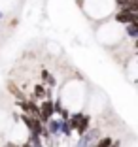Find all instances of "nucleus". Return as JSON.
I'll return each mask as SVG.
<instances>
[{
    "label": "nucleus",
    "mask_w": 138,
    "mask_h": 147,
    "mask_svg": "<svg viewBox=\"0 0 138 147\" xmlns=\"http://www.w3.org/2000/svg\"><path fill=\"white\" fill-rule=\"evenodd\" d=\"M116 21H117V23H125V25H129V23H138V13L119 11V13L116 15Z\"/></svg>",
    "instance_id": "obj_1"
},
{
    "label": "nucleus",
    "mask_w": 138,
    "mask_h": 147,
    "mask_svg": "<svg viewBox=\"0 0 138 147\" xmlns=\"http://www.w3.org/2000/svg\"><path fill=\"white\" fill-rule=\"evenodd\" d=\"M53 111H55V109H53V104H51V102H44L42 108H40V117H42L44 121H48L49 117H51Z\"/></svg>",
    "instance_id": "obj_2"
},
{
    "label": "nucleus",
    "mask_w": 138,
    "mask_h": 147,
    "mask_svg": "<svg viewBox=\"0 0 138 147\" xmlns=\"http://www.w3.org/2000/svg\"><path fill=\"white\" fill-rule=\"evenodd\" d=\"M87 126H89V119L85 117V119H83V121L80 123V126H78V132H80V134H83V132L87 130Z\"/></svg>",
    "instance_id": "obj_3"
},
{
    "label": "nucleus",
    "mask_w": 138,
    "mask_h": 147,
    "mask_svg": "<svg viewBox=\"0 0 138 147\" xmlns=\"http://www.w3.org/2000/svg\"><path fill=\"white\" fill-rule=\"evenodd\" d=\"M97 147H112V138H102L97 143Z\"/></svg>",
    "instance_id": "obj_4"
},
{
    "label": "nucleus",
    "mask_w": 138,
    "mask_h": 147,
    "mask_svg": "<svg viewBox=\"0 0 138 147\" xmlns=\"http://www.w3.org/2000/svg\"><path fill=\"white\" fill-rule=\"evenodd\" d=\"M129 32H131V36H136L138 34V23H133V25L129 26Z\"/></svg>",
    "instance_id": "obj_5"
},
{
    "label": "nucleus",
    "mask_w": 138,
    "mask_h": 147,
    "mask_svg": "<svg viewBox=\"0 0 138 147\" xmlns=\"http://www.w3.org/2000/svg\"><path fill=\"white\" fill-rule=\"evenodd\" d=\"M36 96H40V98H42V96H46V91H44V87H36Z\"/></svg>",
    "instance_id": "obj_6"
},
{
    "label": "nucleus",
    "mask_w": 138,
    "mask_h": 147,
    "mask_svg": "<svg viewBox=\"0 0 138 147\" xmlns=\"http://www.w3.org/2000/svg\"><path fill=\"white\" fill-rule=\"evenodd\" d=\"M23 147H32V145H30V143H25V145H23Z\"/></svg>",
    "instance_id": "obj_7"
}]
</instances>
